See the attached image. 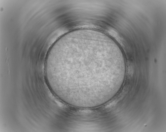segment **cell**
Masks as SVG:
<instances>
[{"instance_id": "1", "label": "cell", "mask_w": 166, "mask_h": 132, "mask_svg": "<svg viewBox=\"0 0 166 132\" xmlns=\"http://www.w3.org/2000/svg\"><path fill=\"white\" fill-rule=\"evenodd\" d=\"M107 44L89 35L61 39L46 58L45 72L57 90L64 95L91 96L95 90L96 77L119 72L124 64L111 54Z\"/></svg>"}]
</instances>
